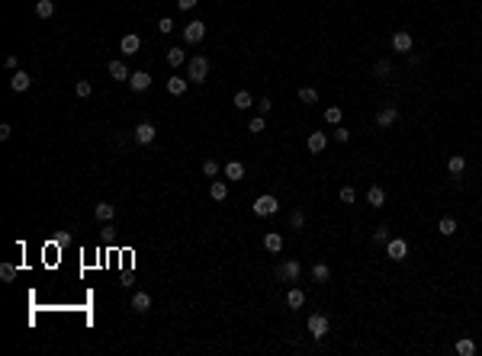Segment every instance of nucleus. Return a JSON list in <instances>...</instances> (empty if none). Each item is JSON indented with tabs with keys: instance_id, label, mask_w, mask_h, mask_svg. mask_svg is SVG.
Masks as SVG:
<instances>
[{
	"instance_id": "a878e982",
	"label": "nucleus",
	"mask_w": 482,
	"mask_h": 356,
	"mask_svg": "<svg viewBox=\"0 0 482 356\" xmlns=\"http://www.w3.org/2000/svg\"><path fill=\"white\" fill-rule=\"evenodd\" d=\"M113 215H116V209H113L110 202H97V218L100 222H113Z\"/></svg>"
},
{
	"instance_id": "37998d69",
	"label": "nucleus",
	"mask_w": 482,
	"mask_h": 356,
	"mask_svg": "<svg viewBox=\"0 0 482 356\" xmlns=\"http://www.w3.org/2000/svg\"><path fill=\"white\" fill-rule=\"evenodd\" d=\"M335 138H338V141H347L350 132H347V128H335Z\"/></svg>"
},
{
	"instance_id": "cd10ccee",
	"label": "nucleus",
	"mask_w": 482,
	"mask_h": 356,
	"mask_svg": "<svg viewBox=\"0 0 482 356\" xmlns=\"http://www.w3.org/2000/svg\"><path fill=\"white\" fill-rule=\"evenodd\" d=\"M341 106H328L325 109V122H328V125H341Z\"/></svg>"
},
{
	"instance_id": "4c0bfd02",
	"label": "nucleus",
	"mask_w": 482,
	"mask_h": 356,
	"mask_svg": "<svg viewBox=\"0 0 482 356\" xmlns=\"http://www.w3.org/2000/svg\"><path fill=\"white\" fill-rule=\"evenodd\" d=\"M354 199H357V189H354V186H344V189H341V202H344V205H350Z\"/></svg>"
},
{
	"instance_id": "7c9ffc66",
	"label": "nucleus",
	"mask_w": 482,
	"mask_h": 356,
	"mask_svg": "<svg viewBox=\"0 0 482 356\" xmlns=\"http://www.w3.org/2000/svg\"><path fill=\"white\" fill-rule=\"evenodd\" d=\"M203 174H206V177H219V161H215V157H206V161H203Z\"/></svg>"
},
{
	"instance_id": "0eeeda50",
	"label": "nucleus",
	"mask_w": 482,
	"mask_h": 356,
	"mask_svg": "<svg viewBox=\"0 0 482 356\" xmlns=\"http://www.w3.org/2000/svg\"><path fill=\"white\" fill-rule=\"evenodd\" d=\"M309 334L315 340H322L325 334H328V318H325V314H312L309 318Z\"/></svg>"
},
{
	"instance_id": "9b49d317",
	"label": "nucleus",
	"mask_w": 482,
	"mask_h": 356,
	"mask_svg": "<svg viewBox=\"0 0 482 356\" xmlns=\"http://www.w3.org/2000/svg\"><path fill=\"white\" fill-rule=\"evenodd\" d=\"M106 71H110L113 80H129V77H132V71L126 67V61H110V64H106Z\"/></svg>"
},
{
	"instance_id": "58836bf2",
	"label": "nucleus",
	"mask_w": 482,
	"mask_h": 356,
	"mask_svg": "<svg viewBox=\"0 0 482 356\" xmlns=\"http://www.w3.org/2000/svg\"><path fill=\"white\" fill-rule=\"evenodd\" d=\"M254 106H257V113H261V116H267V113H270V109H274V103H270L267 97H261V100H257V103H254Z\"/></svg>"
},
{
	"instance_id": "1a4fd4ad",
	"label": "nucleus",
	"mask_w": 482,
	"mask_h": 356,
	"mask_svg": "<svg viewBox=\"0 0 482 356\" xmlns=\"http://www.w3.org/2000/svg\"><path fill=\"white\" fill-rule=\"evenodd\" d=\"M129 87H132L135 93L148 90V87H151V77H148V71H132V77H129Z\"/></svg>"
},
{
	"instance_id": "bb28decb",
	"label": "nucleus",
	"mask_w": 482,
	"mask_h": 356,
	"mask_svg": "<svg viewBox=\"0 0 482 356\" xmlns=\"http://www.w3.org/2000/svg\"><path fill=\"white\" fill-rule=\"evenodd\" d=\"M457 353L460 356H473V353H476V340H470V337L457 340Z\"/></svg>"
},
{
	"instance_id": "4be33fe9",
	"label": "nucleus",
	"mask_w": 482,
	"mask_h": 356,
	"mask_svg": "<svg viewBox=\"0 0 482 356\" xmlns=\"http://www.w3.org/2000/svg\"><path fill=\"white\" fill-rule=\"evenodd\" d=\"M225 177H228V180H241V177H244V164L241 161H228L225 164Z\"/></svg>"
},
{
	"instance_id": "c9c22d12",
	"label": "nucleus",
	"mask_w": 482,
	"mask_h": 356,
	"mask_svg": "<svg viewBox=\"0 0 482 356\" xmlns=\"http://www.w3.org/2000/svg\"><path fill=\"white\" fill-rule=\"evenodd\" d=\"M289 225H293V228H302V225H305V212L293 209V212H289Z\"/></svg>"
},
{
	"instance_id": "ddd939ff",
	"label": "nucleus",
	"mask_w": 482,
	"mask_h": 356,
	"mask_svg": "<svg viewBox=\"0 0 482 356\" xmlns=\"http://www.w3.org/2000/svg\"><path fill=\"white\" fill-rule=\"evenodd\" d=\"M29 84H32V77L26 71H13V77H10V87L16 93H23V90H29Z\"/></svg>"
},
{
	"instance_id": "e433bc0d",
	"label": "nucleus",
	"mask_w": 482,
	"mask_h": 356,
	"mask_svg": "<svg viewBox=\"0 0 482 356\" xmlns=\"http://www.w3.org/2000/svg\"><path fill=\"white\" fill-rule=\"evenodd\" d=\"M389 241V228H386V225H379L376 231H373V244H386Z\"/></svg>"
},
{
	"instance_id": "39448f33",
	"label": "nucleus",
	"mask_w": 482,
	"mask_h": 356,
	"mask_svg": "<svg viewBox=\"0 0 482 356\" xmlns=\"http://www.w3.org/2000/svg\"><path fill=\"white\" fill-rule=\"evenodd\" d=\"M386 257L396 260V263L409 257V244H405V237H389V241H386Z\"/></svg>"
},
{
	"instance_id": "412c9836",
	"label": "nucleus",
	"mask_w": 482,
	"mask_h": 356,
	"mask_svg": "<svg viewBox=\"0 0 482 356\" xmlns=\"http://www.w3.org/2000/svg\"><path fill=\"white\" fill-rule=\"evenodd\" d=\"M447 170H450L453 177H460V174L466 170V157H463V154H453L450 161H447Z\"/></svg>"
},
{
	"instance_id": "f8f14e48",
	"label": "nucleus",
	"mask_w": 482,
	"mask_h": 356,
	"mask_svg": "<svg viewBox=\"0 0 482 356\" xmlns=\"http://www.w3.org/2000/svg\"><path fill=\"white\" fill-rule=\"evenodd\" d=\"M132 311L148 314V311H151V296H148V292H135V296H132Z\"/></svg>"
},
{
	"instance_id": "a211bd4d",
	"label": "nucleus",
	"mask_w": 482,
	"mask_h": 356,
	"mask_svg": "<svg viewBox=\"0 0 482 356\" xmlns=\"http://www.w3.org/2000/svg\"><path fill=\"white\" fill-rule=\"evenodd\" d=\"M325 145H328V138H325V132H312L309 135V151L312 154H322Z\"/></svg>"
},
{
	"instance_id": "2f4dec72",
	"label": "nucleus",
	"mask_w": 482,
	"mask_h": 356,
	"mask_svg": "<svg viewBox=\"0 0 482 356\" xmlns=\"http://www.w3.org/2000/svg\"><path fill=\"white\" fill-rule=\"evenodd\" d=\"M373 74H376V77H389V74H392V64H389V61H376V64H373Z\"/></svg>"
},
{
	"instance_id": "ea45409f",
	"label": "nucleus",
	"mask_w": 482,
	"mask_h": 356,
	"mask_svg": "<svg viewBox=\"0 0 482 356\" xmlns=\"http://www.w3.org/2000/svg\"><path fill=\"white\" fill-rule=\"evenodd\" d=\"M158 29L164 32V36H167V32H174V19H171V16H161V19H158Z\"/></svg>"
},
{
	"instance_id": "72a5a7b5",
	"label": "nucleus",
	"mask_w": 482,
	"mask_h": 356,
	"mask_svg": "<svg viewBox=\"0 0 482 356\" xmlns=\"http://www.w3.org/2000/svg\"><path fill=\"white\" fill-rule=\"evenodd\" d=\"M299 100L305 103V106H312V103H318V93L312 90V87H302V90H299Z\"/></svg>"
},
{
	"instance_id": "423d86ee",
	"label": "nucleus",
	"mask_w": 482,
	"mask_h": 356,
	"mask_svg": "<svg viewBox=\"0 0 482 356\" xmlns=\"http://www.w3.org/2000/svg\"><path fill=\"white\" fill-rule=\"evenodd\" d=\"M154 135H158V128H154L151 122H138V125H135V141H138V145H151Z\"/></svg>"
},
{
	"instance_id": "2eb2a0df",
	"label": "nucleus",
	"mask_w": 482,
	"mask_h": 356,
	"mask_svg": "<svg viewBox=\"0 0 482 356\" xmlns=\"http://www.w3.org/2000/svg\"><path fill=\"white\" fill-rule=\"evenodd\" d=\"M138 45H141V39L135 32H129V36H122L119 49H122V55H138Z\"/></svg>"
},
{
	"instance_id": "4468645a",
	"label": "nucleus",
	"mask_w": 482,
	"mask_h": 356,
	"mask_svg": "<svg viewBox=\"0 0 482 356\" xmlns=\"http://www.w3.org/2000/svg\"><path fill=\"white\" fill-rule=\"evenodd\" d=\"M167 93H171V97H183V93H187V77H177V74H174V77H167Z\"/></svg>"
},
{
	"instance_id": "dca6fc26",
	"label": "nucleus",
	"mask_w": 482,
	"mask_h": 356,
	"mask_svg": "<svg viewBox=\"0 0 482 356\" xmlns=\"http://www.w3.org/2000/svg\"><path fill=\"white\" fill-rule=\"evenodd\" d=\"M264 247H267L270 254H280V250H283V235H276V231L264 235Z\"/></svg>"
},
{
	"instance_id": "6ab92c4d",
	"label": "nucleus",
	"mask_w": 482,
	"mask_h": 356,
	"mask_svg": "<svg viewBox=\"0 0 482 356\" xmlns=\"http://www.w3.org/2000/svg\"><path fill=\"white\" fill-rule=\"evenodd\" d=\"M366 202H370L373 209H379V205L386 202V193H383V186H370V189H366Z\"/></svg>"
},
{
	"instance_id": "79ce46f5",
	"label": "nucleus",
	"mask_w": 482,
	"mask_h": 356,
	"mask_svg": "<svg viewBox=\"0 0 482 356\" xmlns=\"http://www.w3.org/2000/svg\"><path fill=\"white\" fill-rule=\"evenodd\" d=\"M196 3H200V0H177V6H180V10H193Z\"/></svg>"
},
{
	"instance_id": "5701e85b",
	"label": "nucleus",
	"mask_w": 482,
	"mask_h": 356,
	"mask_svg": "<svg viewBox=\"0 0 482 356\" xmlns=\"http://www.w3.org/2000/svg\"><path fill=\"white\" fill-rule=\"evenodd\" d=\"M437 231H440V235H444V237H450V235H457V218H450V215H447V218H440V225H437Z\"/></svg>"
},
{
	"instance_id": "c03bdc74",
	"label": "nucleus",
	"mask_w": 482,
	"mask_h": 356,
	"mask_svg": "<svg viewBox=\"0 0 482 356\" xmlns=\"http://www.w3.org/2000/svg\"><path fill=\"white\" fill-rule=\"evenodd\" d=\"M10 132H13V128H10V125H6V122H3V125H0V138L6 141V138H10Z\"/></svg>"
},
{
	"instance_id": "f3484780",
	"label": "nucleus",
	"mask_w": 482,
	"mask_h": 356,
	"mask_svg": "<svg viewBox=\"0 0 482 356\" xmlns=\"http://www.w3.org/2000/svg\"><path fill=\"white\" fill-rule=\"evenodd\" d=\"M286 305L293 308V311H296V308H302V305H305V292L299 289V286H293V289L286 292Z\"/></svg>"
},
{
	"instance_id": "b1692460",
	"label": "nucleus",
	"mask_w": 482,
	"mask_h": 356,
	"mask_svg": "<svg viewBox=\"0 0 482 356\" xmlns=\"http://www.w3.org/2000/svg\"><path fill=\"white\" fill-rule=\"evenodd\" d=\"M328 276H331L328 263H315V266H312V279H315V283H328Z\"/></svg>"
},
{
	"instance_id": "f704fd0d",
	"label": "nucleus",
	"mask_w": 482,
	"mask_h": 356,
	"mask_svg": "<svg viewBox=\"0 0 482 356\" xmlns=\"http://www.w3.org/2000/svg\"><path fill=\"white\" fill-rule=\"evenodd\" d=\"M248 128H251V135H261L264 128H267V122H264V116H254V119L248 122Z\"/></svg>"
},
{
	"instance_id": "9d476101",
	"label": "nucleus",
	"mask_w": 482,
	"mask_h": 356,
	"mask_svg": "<svg viewBox=\"0 0 482 356\" xmlns=\"http://www.w3.org/2000/svg\"><path fill=\"white\" fill-rule=\"evenodd\" d=\"M396 119H399V109H396V106H383V109L376 113V125H379V128H389Z\"/></svg>"
},
{
	"instance_id": "f03ea898",
	"label": "nucleus",
	"mask_w": 482,
	"mask_h": 356,
	"mask_svg": "<svg viewBox=\"0 0 482 356\" xmlns=\"http://www.w3.org/2000/svg\"><path fill=\"white\" fill-rule=\"evenodd\" d=\"M299 276H302L299 260H283V263L276 266V283H299Z\"/></svg>"
},
{
	"instance_id": "6e6552de",
	"label": "nucleus",
	"mask_w": 482,
	"mask_h": 356,
	"mask_svg": "<svg viewBox=\"0 0 482 356\" xmlns=\"http://www.w3.org/2000/svg\"><path fill=\"white\" fill-rule=\"evenodd\" d=\"M392 52H412V36L405 29H399V32H392Z\"/></svg>"
},
{
	"instance_id": "a19ab883",
	"label": "nucleus",
	"mask_w": 482,
	"mask_h": 356,
	"mask_svg": "<svg viewBox=\"0 0 482 356\" xmlns=\"http://www.w3.org/2000/svg\"><path fill=\"white\" fill-rule=\"evenodd\" d=\"M74 90H77V97H90V80H77V87H74Z\"/></svg>"
},
{
	"instance_id": "c756f323",
	"label": "nucleus",
	"mask_w": 482,
	"mask_h": 356,
	"mask_svg": "<svg viewBox=\"0 0 482 356\" xmlns=\"http://www.w3.org/2000/svg\"><path fill=\"white\" fill-rule=\"evenodd\" d=\"M251 106H254V100H251L248 90H238V93H235V109H251Z\"/></svg>"
},
{
	"instance_id": "aec40b11",
	"label": "nucleus",
	"mask_w": 482,
	"mask_h": 356,
	"mask_svg": "<svg viewBox=\"0 0 482 356\" xmlns=\"http://www.w3.org/2000/svg\"><path fill=\"white\" fill-rule=\"evenodd\" d=\"M36 16L39 19H52V16H55V3H52V0H39V3H36Z\"/></svg>"
},
{
	"instance_id": "f257e3e1",
	"label": "nucleus",
	"mask_w": 482,
	"mask_h": 356,
	"mask_svg": "<svg viewBox=\"0 0 482 356\" xmlns=\"http://www.w3.org/2000/svg\"><path fill=\"white\" fill-rule=\"evenodd\" d=\"M206 77H209V61L203 58V55L190 58V61H187V80H193V84H203Z\"/></svg>"
},
{
	"instance_id": "393cba45",
	"label": "nucleus",
	"mask_w": 482,
	"mask_h": 356,
	"mask_svg": "<svg viewBox=\"0 0 482 356\" xmlns=\"http://www.w3.org/2000/svg\"><path fill=\"white\" fill-rule=\"evenodd\" d=\"M209 196H212L215 202H222V199H225V196H228V186H225V183H222V180H215L212 186H209Z\"/></svg>"
},
{
	"instance_id": "20e7f679",
	"label": "nucleus",
	"mask_w": 482,
	"mask_h": 356,
	"mask_svg": "<svg viewBox=\"0 0 482 356\" xmlns=\"http://www.w3.org/2000/svg\"><path fill=\"white\" fill-rule=\"evenodd\" d=\"M203 36H206V23H200V19H193V23L183 26V42L187 45H200Z\"/></svg>"
},
{
	"instance_id": "7ed1b4c3",
	"label": "nucleus",
	"mask_w": 482,
	"mask_h": 356,
	"mask_svg": "<svg viewBox=\"0 0 482 356\" xmlns=\"http://www.w3.org/2000/svg\"><path fill=\"white\" fill-rule=\"evenodd\" d=\"M251 209H254V215H261V218H267V215H274L276 209H280V202H276V196H257L254 199V205H251Z\"/></svg>"
},
{
	"instance_id": "473e14b6",
	"label": "nucleus",
	"mask_w": 482,
	"mask_h": 356,
	"mask_svg": "<svg viewBox=\"0 0 482 356\" xmlns=\"http://www.w3.org/2000/svg\"><path fill=\"white\" fill-rule=\"evenodd\" d=\"M0 279H3V283H13V279H16V266L3 263V266H0Z\"/></svg>"
},
{
	"instance_id": "c85d7f7f",
	"label": "nucleus",
	"mask_w": 482,
	"mask_h": 356,
	"mask_svg": "<svg viewBox=\"0 0 482 356\" xmlns=\"http://www.w3.org/2000/svg\"><path fill=\"white\" fill-rule=\"evenodd\" d=\"M183 61H187V55H183V49H167V64H171V67H180Z\"/></svg>"
}]
</instances>
